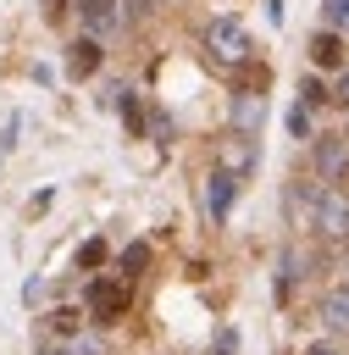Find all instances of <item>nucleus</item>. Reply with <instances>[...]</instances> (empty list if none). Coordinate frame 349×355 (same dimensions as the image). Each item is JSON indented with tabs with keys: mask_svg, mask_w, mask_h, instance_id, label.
I'll list each match as a JSON object with an SVG mask.
<instances>
[{
	"mask_svg": "<svg viewBox=\"0 0 349 355\" xmlns=\"http://www.w3.org/2000/svg\"><path fill=\"white\" fill-rule=\"evenodd\" d=\"M288 133L294 139H310V105H294L288 111Z\"/></svg>",
	"mask_w": 349,
	"mask_h": 355,
	"instance_id": "4468645a",
	"label": "nucleus"
},
{
	"mask_svg": "<svg viewBox=\"0 0 349 355\" xmlns=\"http://www.w3.org/2000/svg\"><path fill=\"white\" fill-rule=\"evenodd\" d=\"M260 111H266V105H260V94H249V89L233 100V122H238L244 133H249V128H260Z\"/></svg>",
	"mask_w": 349,
	"mask_h": 355,
	"instance_id": "9b49d317",
	"label": "nucleus"
},
{
	"mask_svg": "<svg viewBox=\"0 0 349 355\" xmlns=\"http://www.w3.org/2000/svg\"><path fill=\"white\" fill-rule=\"evenodd\" d=\"M116 6H122V0H78V17L100 33V28H116Z\"/></svg>",
	"mask_w": 349,
	"mask_h": 355,
	"instance_id": "9d476101",
	"label": "nucleus"
},
{
	"mask_svg": "<svg viewBox=\"0 0 349 355\" xmlns=\"http://www.w3.org/2000/svg\"><path fill=\"white\" fill-rule=\"evenodd\" d=\"M310 61H316V67H327V72H343V33H338V28L310 33Z\"/></svg>",
	"mask_w": 349,
	"mask_h": 355,
	"instance_id": "39448f33",
	"label": "nucleus"
},
{
	"mask_svg": "<svg viewBox=\"0 0 349 355\" xmlns=\"http://www.w3.org/2000/svg\"><path fill=\"white\" fill-rule=\"evenodd\" d=\"M305 355H338V349H332V344H310Z\"/></svg>",
	"mask_w": 349,
	"mask_h": 355,
	"instance_id": "aec40b11",
	"label": "nucleus"
},
{
	"mask_svg": "<svg viewBox=\"0 0 349 355\" xmlns=\"http://www.w3.org/2000/svg\"><path fill=\"white\" fill-rule=\"evenodd\" d=\"M321 17H327V28H349V0H321Z\"/></svg>",
	"mask_w": 349,
	"mask_h": 355,
	"instance_id": "ddd939ff",
	"label": "nucleus"
},
{
	"mask_svg": "<svg viewBox=\"0 0 349 355\" xmlns=\"http://www.w3.org/2000/svg\"><path fill=\"white\" fill-rule=\"evenodd\" d=\"M105 261V239H89L83 250H78V266H100Z\"/></svg>",
	"mask_w": 349,
	"mask_h": 355,
	"instance_id": "f3484780",
	"label": "nucleus"
},
{
	"mask_svg": "<svg viewBox=\"0 0 349 355\" xmlns=\"http://www.w3.org/2000/svg\"><path fill=\"white\" fill-rule=\"evenodd\" d=\"M321 322L332 333H349V283H338V288L321 294Z\"/></svg>",
	"mask_w": 349,
	"mask_h": 355,
	"instance_id": "1a4fd4ad",
	"label": "nucleus"
},
{
	"mask_svg": "<svg viewBox=\"0 0 349 355\" xmlns=\"http://www.w3.org/2000/svg\"><path fill=\"white\" fill-rule=\"evenodd\" d=\"M127 305H133V288L122 277H94L89 283V316L94 322H116V316H127Z\"/></svg>",
	"mask_w": 349,
	"mask_h": 355,
	"instance_id": "f03ea898",
	"label": "nucleus"
},
{
	"mask_svg": "<svg viewBox=\"0 0 349 355\" xmlns=\"http://www.w3.org/2000/svg\"><path fill=\"white\" fill-rule=\"evenodd\" d=\"M122 266H127V272H144V266H150V244H127V250H122Z\"/></svg>",
	"mask_w": 349,
	"mask_h": 355,
	"instance_id": "2eb2a0df",
	"label": "nucleus"
},
{
	"mask_svg": "<svg viewBox=\"0 0 349 355\" xmlns=\"http://www.w3.org/2000/svg\"><path fill=\"white\" fill-rule=\"evenodd\" d=\"M310 161H316L321 178L338 183V178L349 172V139H343V133H316V139H310Z\"/></svg>",
	"mask_w": 349,
	"mask_h": 355,
	"instance_id": "20e7f679",
	"label": "nucleus"
},
{
	"mask_svg": "<svg viewBox=\"0 0 349 355\" xmlns=\"http://www.w3.org/2000/svg\"><path fill=\"white\" fill-rule=\"evenodd\" d=\"M343 139H349V133H343Z\"/></svg>",
	"mask_w": 349,
	"mask_h": 355,
	"instance_id": "412c9836",
	"label": "nucleus"
},
{
	"mask_svg": "<svg viewBox=\"0 0 349 355\" xmlns=\"http://www.w3.org/2000/svg\"><path fill=\"white\" fill-rule=\"evenodd\" d=\"M233 189H238V178L216 166V172H211V183H205V211H211V216H227V205H233Z\"/></svg>",
	"mask_w": 349,
	"mask_h": 355,
	"instance_id": "6e6552de",
	"label": "nucleus"
},
{
	"mask_svg": "<svg viewBox=\"0 0 349 355\" xmlns=\"http://www.w3.org/2000/svg\"><path fill=\"white\" fill-rule=\"evenodd\" d=\"M55 333H78V311H55Z\"/></svg>",
	"mask_w": 349,
	"mask_h": 355,
	"instance_id": "a211bd4d",
	"label": "nucleus"
},
{
	"mask_svg": "<svg viewBox=\"0 0 349 355\" xmlns=\"http://www.w3.org/2000/svg\"><path fill=\"white\" fill-rule=\"evenodd\" d=\"M299 94H305V105H327V100H332V94L321 89V78H305V83H299Z\"/></svg>",
	"mask_w": 349,
	"mask_h": 355,
	"instance_id": "dca6fc26",
	"label": "nucleus"
},
{
	"mask_svg": "<svg viewBox=\"0 0 349 355\" xmlns=\"http://www.w3.org/2000/svg\"><path fill=\"white\" fill-rule=\"evenodd\" d=\"M100 61H105L100 39H72V50H66V72H72V78H89V72H100Z\"/></svg>",
	"mask_w": 349,
	"mask_h": 355,
	"instance_id": "423d86ee",
	"label": "nucleus"
},
{
	"mask_svg": "<svg viewBox=\"0 0 349 355\" xmlns=\"http://www.w3.org/2000/svg\"><path fill=\"white\" fill-rule=\"evenodd\" d=\"M249 166H255V139H249V133H233V139L222 144V172L244 178Z\"/></svg>",
	"mask_w": 349,
	"mask_h": 355,
	"instance_id": "0eeeda50",
	"label": "nucleus"
},
{
	"mask_svg": "<svg viewBox=\"0 0 349 355\" xmlns=\"http://www.w3.org/2000/svg\"><path fill=\"white\" fill-rule=\"evenodd\" d=\"M332 100H338V105H349V72L338 78V89H332Z\"/></svg>",
	"mask_w": 349,
	"mask_h": 355,
	"instance_id": "6ab92c4d",
	"label": "nucleus"
},
{
	"mask_svg": "<svg viewBox=\"0 0 349 355\" xmlns=\"http://www.w3.org/2000/svg\"><path fill=\"white\" fill-rule=\"evenodd\" d=\"M205 50H211L222 67H244V61H249V33H244V22L216 17V22L205 28Z\"/></svg>",
	"mask_w": 349,
	"mask_h": 355,
	"instance_id": "f257e3e1",
	"label": "nucleus"
},
{
	"mask_svg": "<svg viewBox=\"0 0 349 355\" xmlns=\"http://www.w3.org/2000/svg\"><path fill=\"white\" fill-rule=\"evenodd\" d=\"M116 105H122V122H127V128H133V133H144V105H138V100H133V94H127V89H122V94H116Z\"/></svg>",
	"mask_w": 349,
	"mask_h": 355,
	"instance_id": "f8f14e48",
	"label": "nucleus"
},
{
	"mask_svg": "<svg viewBox=\"0 0 349 355\" xmlns=\"http://www.w3.org/2000/svg\"><path fill=\"white\" fill-rule=\"evenodd\" d=\"M316 233L327 244H349V194L343 189H321V200H316Z\"/></svg>",
	"mask_w": 349,
	"mask_h": 355,
	"instance_id": "7ed1b4c3",
	"label": "nucleus"
}]
</instances>
